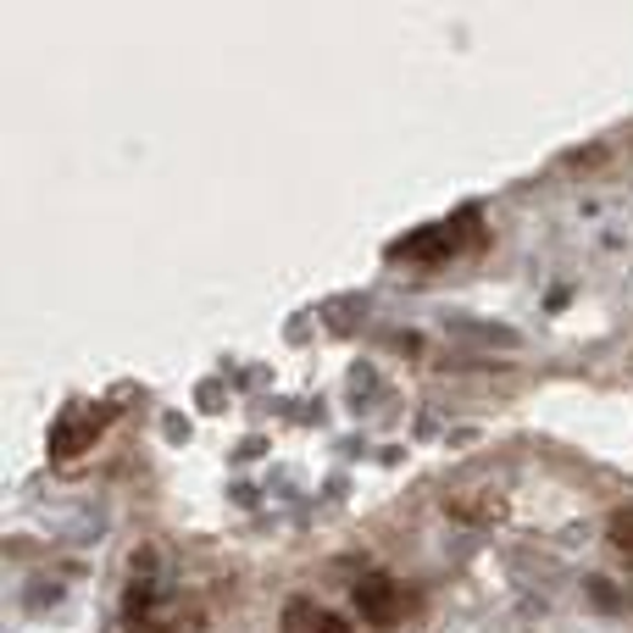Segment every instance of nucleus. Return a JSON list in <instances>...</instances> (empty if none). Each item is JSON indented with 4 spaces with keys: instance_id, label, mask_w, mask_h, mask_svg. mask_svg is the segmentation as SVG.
<instances>
[{
    "instance_id": "nucleus-1",
    "label": "nucleus",
    "mask_w": 633,
    "mask_h": 633,
    "mask_svg": "<svg viewBox=\"0 0 633 633\" xmlns=\"http://www.w3.org/2000/svg\"><path fill=\"white\" fill-rule=\"evenodd\" d=\"M467 234H473V212H462L451 228H445V223L417 228L411 239H401V244H395V256H401V262H422V267H428V262H445V256H451V250H456Z\"/></svg>"
},
{
    "instance_id": "nucleus-2",
    "label": "nucleus",
    "mask_w": 633,
    "mask_h": 633,
    "mask_svg": "<svg viewBox=\"0 0 633 633\" xmlns=\"http://www.w3.org/2000/svg\"><path fill=\"white\" fill-rule=\"evenodd\" d=\"M356 611L367 617V622H395V578H384V573H367L361 584H356Z\"/></svg>"
},
{
    "instance_id": "nucleus-3",
    "label": "nucleus",
    "mask_w": 633,
    "mask_h": 633,
    "mask_svg": "<svg viewBox=\"0 0 633 633\" xmlns=\"http://www.w3.org/2000/svg\"><path fill=\"white\" fill-rule=\"evenodd\" d=\"M100 422H106V411H95V417H68V422L56 428V445H50V456H56V462H73L84 445H95Z\"/></svg>"
},
{
    "instance_id": "nucleus-4",
    "label": "nucleus",
    "mask_w": 633,
    "mask_h": 633,
    "mask_svg": "<svg viewBox=\"0 0 633 633\" xmlns=\"http://www.w3.org/2000/svg\"><path fill=\"white\" fill-rule=\"evenodd\" d=\"M611 539H617L622 550H633V512H617V517H611Z\"/></svg>"
},
{
    "instance_id": "nucleus-5",
    "label": "nucleus",
    "mask_w": 633,
    "mask_h": 633,
    "mask_svg": "<svg viewBox=\"0 0 633 633\" xmlns=\"http://www.w3.org/2000/svg\"><path fill=\"white\" fill-rule=\"evenodd\" d=\"M311 628H316V633H350V622H345V617H329V611H316Z\"/></svg>"
},
{
    "instance_id": "nucleus-6",
    "label": "nucleus",
    "mask_w": 633,
    "mask_h": 633,
    "mask_svg": "<svg viewBox=\"0 0 633 633\" xmlns=\"http://www.w3.org/2000/svg\"><path fill=\"white\" fill-rule=\"evenodd\" d=\"M151 633H178V628H151Z\"/></svg>"
}]
</instances>
